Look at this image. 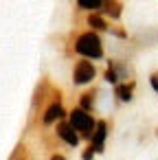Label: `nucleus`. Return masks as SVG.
Returning <instances> with one entry per match:
<instances>
[{
	"label": "nucleus",
	"instance_id": "14",
	"mask_svg": "<svg viewBox=\"0 0 158 160\" xmlns=\"http://www.w3.org/2000/svg\"><path fill=\"white\" fill-rule=\"evenodd\" d=\"M149 83H151V88L158 92V72H151V75H149Z\"/></svg>",
	"mask_w": 158,
	"mask_h": 160
},
{
	"label": "nucleus",
	"instance_id": "12",
	"mask_svg": "<svg viewBox=\"0 0 158 160\" xmlns=\"http://www.w3.org/2000/svg\"><path fill=\"white\" fill-rule=\"evenodd\" d=\"M103 79H105L108 83L119 86V77H116V72H114V68H112V64H110V62H108V68H105V72H103Z\"/></svg>",
	"mask_w": 158,
	"mask_h": 160
},
{
	"label": "nucleus",
	"instance_id": "7",
	"mask_svg": "<svg viewBox=\"0 0 158 160\" xmlns=\"http://www.w3.org/2000/svg\"><path fill=\"white\" fill-rule=\"evenodd\" d=\"M134 88H136L134 81H121V83L116 86V90H114V92H116V99H119V101H125V103L132 101V97H134Z\"/></svg>",
	"mask_w": 158,
	"mask_h": 160
},
{
	"label": "nucleus",
	"instance_id": "3",
	"mask_svg": "<svg viewBox=\"0 0 158 160\" xmlns=\"http://www.w3.org/2000/svg\"><path fill=\"white\" fill-rule=\"evenodd\" d=\"M94 75H97V70H94V66H92L90 59H79V62L75 64V68H73V81H75L77 86L90 83V81L94 79Z\"/></svg>",
	"mask_w": 158,
	"mask_h": 160
},
{
	"label": "nucleus",
	"instance_id": "8",
	"mask_svg": "<svg viewBox=\"0 0 158 160\" xmlns=\"http://www.w3.org/2000/svg\"><path fill=\"white\" fill-rule=\"evenodd\" d=\"M94 99H97V92H94V90L84 92L81 99H79V108H81L84 112H92V108H94Z\"/></svg>",
	"mask_w": 158,
	"mask_h": 160
},
{
	"label": "nucleus",
	"instance_id": "11",
	"mask_svg": "<svg viewBox=\"0 0 158 160\" xmlns=\"http://www.w3.org/2000/svg\"><path fill=\"white\" fill-rule=\"evenodd\" d=\"M77 7L86 11H97V9H103V0H77Z\"/></svg>",
	"mask_w": 158,
	"mask_h": 160
},
{
	"label": "nucleus",
	"instance_id": "9",
	"mask_svg": "<svg viewBox=\"0 0 158 160\" xmlns=\"http://www.w3.org/2000/svg\"><path fill=\"white\" fill-rule=\"evenodd\" d=\"M88 24H90V31H108L110 29V24H108V20H103L101 16H88Z\"/></svg>",
	"mask_w": 158,
	"mask_h": 160
},
{
	"label": "nucleus",
	"instance_id": "6",
	"mask_svg": "<svg viewBox=\"0 0 158 160\" xmlns=\"http://www.w3.org/2000/svg\"><path fill=\"white\" fill-rule=\"evenodd\" d=\"M57 136L66 142V145H70V147H77L79 145V134L73 129V125L70 123H66V121H62L59 125H57Z\"/></svg>",
	"mask_w": 158,
	"mask_h": 160
},
{
	"label": "nucleus",
	"instance_id": "15",
	"mask_svg": "<svg viewBox=\"0 0 158 160\" xmlns=\"http://www.w3.org/2000/svg\"><path fill=\"white\" fill-rule=\"evenodd\" d=\"M51 160H66V158H64L62 153H53V156H51Z\"/></svg>",
	"mask_w": 158,
	"mask_h": 160
},
{
	"label": "nucleus",
	"instance_id": "2",
	"mask_svg": "<svg viewBox=\"0 0 158 160\" xmlns=\"http://www.w3.org/2000/svg\"><path fill=\"white\" fill-rule=\"evenodd\" d=\"M68 123L73 125V129L81 138H88V140H90V136H92V132L97 127V121L92 118V114L90 112H84L81 108H73L68 112Z\"/></svg>",
	"mask_w": 158,
	"mask_h": 160
},
{
	"label": "nucleus",
	"instance_id": "4",
	"mask_svg": "<svg viewBox=\"0 0 158 160\" xmlns=\"http://www.w3.org/2000/svg\"><path fill=\"white\" fill-rule=\"evenodd\" d=\"M105 136H108V123L105 121H97V127L90 136V147L94 153H101L103 151V145H105Z\"/></svg>",
	"mask_w": 158,
	"mask_h": 160
},
{
	"label": "nucleus",
	"instance_id": "1",
	"mask_svg": "<svg viewBox=\"0 0 158 160\" xmlns=\"http://www.w3.org/2000/svg\"><path fill=\"white\" fill-rule=\"evenodd\" d=\"M75 53L84 59H101L103 57V44L101 38L94 31H84L75 40Z\"/></svg>",
	"mask_w": 158,
	"mask_h": 160
},
{
	"label": "nucleus",
	"instance_id": "10",
	"mask_svg": "<svg viewBox=\"0 0 158 160\" xmlns=\"http://www.w3.org/2000/svg\"><path fill=\"white\" fill-rule=\"evenodd\" d=\"M103 11H108L110 18L119 20L121 18V11H123V5L121 2H103Z\"/></svg>",
	"mask_w": 158,
	"mask_h": 160
},
{
	"label": "nucleus",
	"instance_id": "13",
	"mask_svg": "<svg viewBox=\"0 0 158 160\" xmlns=\"http://www.w3.org/2000/svg\"><path fill=\"white\" fill-rule=\"evenodd\" d=\"M94 158V151H92V147L88 145L86 149H84V153H81V160H92Z\"/></svg>",
	"mask_w": 158,
	"mask_h": 160
},
{
	"label": "nucleus",
	"instance_id": "5",
	"mask_svg": "<svg viewBox=\"0 0 158 160\" xmlns=\"http://www.w3.org/2000/svg\"><path fill=\"white\" fill-rule=\"evenodd\" d=\"M64 114H66V110H64L59 97H55V99L48 103V108H46V112H44V116H42V123H44V125H51V123L59 121Z\"/></svg>",
	"mask_w": 158,
	"mask_h": 160
}]
</instances>
